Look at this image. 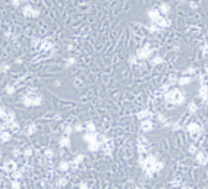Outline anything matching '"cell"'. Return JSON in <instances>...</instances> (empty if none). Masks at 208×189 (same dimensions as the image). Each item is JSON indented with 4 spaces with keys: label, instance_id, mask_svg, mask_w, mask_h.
<instances>
[{
    "label": "cell",
    "instance_id": "obj_34",
    "mask_svg": "<svg viewBox=\"0 0 208 189\" xmlns=\"http://www.w3.org/2000/svg\"><path fill=\"white\" fill-rule=\"evenodd\" d=\"M53 155H54V151H53L51 148H47V150H44V157H45L47 160H51V158H53Z\"/></svg>",
    "mask_w": 208,
    "mask_h": 189
},
{
    "label": "cell",
    "instance_id": "obj_3",
    "mask_svg": "<svg viewBox=\"0 0 208 189\" xmlns=\"http://www.w3.org/2000/svg\"><path fill=\"white\" fill-rule=\"evenodd\" d=\"M185 129L188 131V133L192 136V139L196 142L201 136H202V133H204V129H202V126L198 123V122H189L186 126H185Z\"/></svg>",
    "mask_w": 208,
    "mask_h": 189
},
{
    "label": "cell",
    "instance_id": "obj_13",
    "mask_svg": "<svg viewBox=\"0 0 208 189\" xmlns=\"http://www.w3.org/2000/svg\"><path fill=\"white\" fill-rule=\"evenodd\" d=\"M192 82H194V78H192V76H188V75H182V76H179V79H177V84H179L180 87L191 85Z\"/></svg>",
    "mask_w": 208,
    "mask_h": 189
},
{
    "label": "cell",
    "instance_id": "obj_58",
    "mask_svg": "<svg viewBox=\"0 0 208 189\" xmlns=\"http://www.w3.org/2000/svg\"><path fill=\"white\" fill-rule=\"evenodd\" d=\"M158 189H164V188H158Z\"/></svg>",
    "mask_w": 208,
    "mask_h": 189
},
{
    "label": "cell",
    "instance_id": "obj_50",
    "mask_svg": "<svg viewBox=\"0 0 208 189\" xmlns=\"http://www.w3.org/2000/svg\"><path fill=\"white\" fill-rule=\"evenodd\" d=\"M21 1H22V0H10V3H12L15 7H18V6L21 4Z\"/></svg>",
    "mask_w": 208,
    "mask_h": 189
},
{
    "label": "cell",
    "instance_id": "obj_5",
    "mask_svg": "<svg viewBox=\"0 0 208 189\" xmlns=\"http://www.w3.org/2000/svg\"><path fill=\"white\" fill-rule=\"evenodd\" d=\"M22 15H24L25 18H37V16L40 15V10L35 9L34 6H31V4H25V6L22 7Z\"/></svg>",
    "mask_w": 208,
    "mask_h": 189
},
{
    "label": "cell",
    "instance_id": "obj_17",
    "mask_svg": "<svg viewBox=\"0 0 208 189\" xmlns=\"http://www.w3.org/2000/svg\"><path fill=\"white\" fill-rule=\"evenodd\" d=\"M59 147H60V148H71V136L63 135V136L59 139Z\"/></svg>",
    "mask_w": 208,
    "mask_h": 189
},
{
    "label": "cell",
    "instance_id": "obj_26",
    "mask_svg": "<svg viewBox=\"0 0 208 189\" xmlns=\"http://www.w3.org/2000/svg\"><path fill=\"white\" fill-rule=\"evenodd\" d=\"M158 10H160V13H161V15H164V16H166L167 13L170 12V4H168V3H161V4H160V7H158Z\"/></svg>",
    "mask_w": 208,
    "mask_h": 189
},
{
    "label": "cell",
    "instance_id": "obj_57",
    "mask_svg": "<svg viewBox=\"0 0 208 189\" xmlns=\"http://www.w3.org/2000/svg\"><path fill=\"white\" fill-rule=\"evenodd\" d=\"M133 189H141V188H133Z\"/></svg>",
    "mask_w": 208,
    "mask_h": 189
},
{
    "label": "cell",
    "instance_id": "obj_42",
    "mask_svg": "<svg viewBox=\"0 0 208 189\" xmlns=\"http://www.w3.org/2000/svg\"><path fill=\"white\" fill-rule=\"evenodd\" d=\"M138 57H136V54H133V56H130L129 57V65H132V66H135V65H138Z\"/></svg>",
    "mask_w": 208,
    "mask_h": 189
},
{
    "label": "cell",
    "instance_id": "obj_53",
    "mask_svg": "<svg viewBox=\"0 0 208 189\" xmlns=\"http://www.w3.org/2000/svg\"><path fill=\"white\" fill-rule=\"evenodd\" d=\"M179 189H191V188H189L188 185H182V186H180V188H179Z\"/></svg>",
    "mask_w": 208,
    "mask_h": 189
},
{
    "label": "cell",
    "instance_id": "obj_8",
    "mask_svg": "<svg viewBox=\"0 0 208 189\" xmlns=\"http://www.w3.org/2000/svg\"><path fill=\"white\" fill-rule=\"evenodd\" d=\"M138 152L139 154H147L148 152V139L145 136L138 138Z\"/></svg>",
    "mask_w": 208,
    "mask_h": 189
},
{
    "label": "cell",
    "instance_id": "obj_37",
    "mask_svg": "<svg viewBox=\"0 0 208 189\" xmlns=\"http://www.w3.org/2000/svg\"><path fill=\"white\" fill-rule=\"evenodd\" d=\"M170 186H173V188H180V186H182L180 179H173V180H170Z\"/></svg>",
    "mask_w": 208,
    "mask_h": 189
},
{
    "label": "cell",
    "instance_id": "obj_28",
    "mask_svg": "<svg viewBox=\"0 0 208 189\" xmlns=\"http://www.w3.org/2000/svg\"><path fill=\"white\" fill-rule=\"evenodd\" d=\"M150 63H151V66H158V65L163 63V57H161V56H154V57L150 60Z\"/></svg>",
    "mask_w": 208,
    "mask_h": 189
},
{
    "label": "cell",
    "instance_id": "obj_2",
    "mask_svg": "<svg viewBox=\"0 0 208 189\" xmlns=\"http://www.w3.org/2000/svg\"><path fill=\"white\" fill-rule=\"evenodd\" d=\"M34 92H35V89H30V92L22 97V104L25 107H32V106L38 107V106H41L42 97L40 94H34Z\"/></svg>",
    "mask_w": 208,
    "mask_h": 189
},
{
    "label": "cell",
    "instance_id": "obj_1",
    "mask_svg": "<svg viewBox=\"0 0 208 189\" xmlns=\"http://www.w3.org/2000/svg\"><path fill=\"white\" fill-rule=\"evenodd\" d=\"M185 98H186V94L177 88L174 89H170L164 94V101L167 104H171V106H176V104H183L185 103Z\"/></svg>",
    "mask_w": 208,
    "mask_h": 189
},
{
    "label": "cell",
    "instance_id": "obj_48",
    "mask_svg": "<svg viewBox=\"0 0 208 189\" xmlns=\"http://www.w3.org/2000/svg\"><path fill=\"white\" fill-rule=\"evenodd\" d=\"M148 30H150V32H157V31H160V28L154 24V25H151V27H148Z\"/></svg>",
    "mask_w": 208,
    "mask_h": 189
},
{
    "label": "cell",
    "instance_id": "obj_59",
    "mask_svg": "<svg viewBox=\"0 0 208 189\" xmlns=\"http://www.w3.org/2000/svg\"><path fill=\"white\" fill-rule=\"evenodd\" d=\"M207 107H208V101H207Z\"/></svg>",
    "mask_w": 208,
    "mask_h": 189
},
{
    "label": "cell",
    "instance_id": "obj_24",
    "mask_svg": "<svg viewBox=\"0 0 208 189\" xmlns=\"http://www.w3.org/2000/svg\"><path fill=\"white\" fill-rule=\"evenodd\" d=\"M68 182H69V177H66V176L57 177V180H56V186H57V188H63V186L68 185Z\"/></svg>",
    "mask_w": 208,
    "mask_h": 189
},
{
    "label": "cell",
    "instance_id": "obj_29",
    "mask_svg": "<svg viewBox=\"0 0 208 189\" xmlns=\"http://www.w3.org/2000/svg\"><path fill=\"white\" fill-rule=\"evenodd\" d=\"M22 175H24V172H22L21 169H18V170H15V172L12 173V177H13L15 180H21V177H22Z\"/></svg>",
    "mask_w": 208,
    "mask_h": 189
},
{
    "label": "cell",
    "instance_id": "obj_9",
    "mask_svg": "<svg viewBox=\"0 0 208 189\" xmlns=\"http://www.w3.org/2000/svg\"><path fill=\"white\" fill-rule=\"evenodd\" d=\"M153 129H154V123H153L151 119H144V120H141V131H144V132H151Z\"/></svg>",
    "mask_w": 208,
    "mask_h": 189
},
{
    "label": "cell",
    "instance_id": "obj_45",
    "mask_svg": "<svg viewBox=\"0 0 208 189\" xmlns=\"http://www.w3.org/2000/svg\"><path fill=\"white\" fill-rule=\"evenodd\" d=\"M75 63H76V59H75V57H69V59H68V62H66V65H65V66H66V68H69V66H73V65H75Z\"/></svg>",
    "mask_w": 208,
    "mask_h": 189
},
{
    "label": "cell",
    "instance_id": "obj_4",
    "mask_svg": "<svg viewBox=\"0 0 208 189\" xmlns=\"http://www.w3.org/2000/svg\"><path fill=\"white\" fill-rule=\"evenodd\" d=\"M153 53H154V48L147 44V45H144V47H141V48L136 50V57H138L139 60H147V59L151 57Z\"/></svg>",
    "mask_w": 208,
    "mask_h": 189
},
{
    "label": "cell",
    "instance_id": "obj_47",
    "mask_svg": "<svg viewBox=\"0 0 208 189\" xmlns=\"http://www.w3.org/2000/svg\"><path fill=\"white\" fill-rule=\"evenodd\" d=\"M189 6H191L192 9H196V7L199 6V1H198V0H192V1L189 3Z\"/></svg>",
    "mask_w": 208,
    "mask_h": 189
},
{
    "label": "cell",
    "instance_id": "obj_23",
    "mask_svg": "<svg viewBox=\"0 0 208 189\" xmlns=\"http://www.w3.org/2000/svg\"><path fill=\"white\" fill-rule=\"evenodd\" d=\"M12 138V132L10 131H3L0 133V142H9Z\"/></svg>",
    "mask_w": 208,
    "mask_h": 189
},
{
    "label": "cell",
    "instance_id": "obj_51",
    "mask_svg": "<svg viewBox=\"0 0 208 189\" xmlns=\"http://www.w3.org/2000/svg\"><path fill=\"white\" fill-rule=\"evenodd\" d=\"M9 68H10L9 65H1V74L6 72V71H9Z\"/></svg>",
    "mask_w": 208,
    "mask_h": 189
},
{
    "label": "cell",
    "instance_id": "obj_15",
    "mask_svg": "<svg viewBox=\"0 0 208 189\" xmlns=\"http://www.w3.org/2000/svg\"><path fill=\"white\" fill-rule=\"evenodd\" d=\"M71 169H72V163H71V161H65V160L60 161L59 166H57V170H59V172H63V173L69 172Z\"/></svg>",
    "mask_w": 208,
    "mask_h": 189
},
{
    "label": "cell",
    "instance_id": "obj_27",
    "mask_svg": "<svg viewBox=\"0 0 208 189\" xmlns=\"http://www.w3.org/2000/svg\"><path fill=\"white\" fill-rule=\"evenodd\" d=\"M196 112H198V106H196V103H195V101H191V103L188 104V113L195 114Z\"/></svg>",
    "mask_w": 208,
    "mask_h": 189
},
{
    "label": "cell",
    "instance_id": "obj_10",
    "mask_svg": "<svg viewBox=\"0 0 208 189\" xmlns=\"http://www.w3.org/2000/svg\"><path fill=\"white\" fill-rule=\"evenodd\" d=\"M198 95L202 101H208V84H201L199 87V91H198Z\"/></svg>",
    "mask_w": 208,
    "mask_h": 189
},
{
    "label": "cell",
    "instance_id": "obj_12",
    "mask_svg": "<svg viewBox=\"0 0 208 189\" xmlns=\"http://www.w3.org/2000/svg\"><path fill=\"white\" fill-rule=\"evenodd\" d=\"M53 43L51 41H48V40H42L41 44H40V47H38V51H42V53H45V51H50V50H53Z\"/></svg>",
    "mask_w": 208,
    "mask_h": 189
},
{
    "label": "cell",
    "instance_id": "obj_19",
    "mask_svg": "<svg viewBox=\"0 0 208 189\" xmlns=\"http://www.w3.org/2000/svg\"><path fill=\"white\" fill-rule=\"evenodd\" d=\"M35 131H37V125L32 122V123H30L27 128H25V131H24V133L27 135V136H32L34 133H35Z\"/></svg>",
    "mask_w": 208,
    "mask_h": 189
},
{
    "label": "cell",
    "instance_id": "obj_31",
    "mask_svg": "<svg viewBox=\"0 0 208 189\" xmlns=\"http://www.w3.org/2000/svg\"><path fill=\"white\" fill-rule=\"evenodd\" d=\"M183 75H188V76H191V75H194V74H196V69L194 68V66H189L188 69H185L183 72H182Z\"/></svg>",
    "mask_w": 208,
    "mask_h": 189
},
{
    "label": "cell",
    "instance_id": "obj_33",
    "mask_svg": "<svg viewBox=\"0 0 208 189\" xmlns=\"http://www.w3.org/2000/svg\"><path fill=\"white\" fill-rule=\"evenodd\" d=\"M22 154H24V157H25V158H30V157H31V155L34 154V150H32V147H28V148H25Z\"/></svg>",
    "mask_w": 208,
    "mask_h": 189
},
{
    "label": "cell",
    "instance_id": "obj_7",
    "mask_svg": "<svg viewBox=\"0 0 208 189\" xmlns=\"http://www.w3.org/2000/svg\"><path fill=\"white\" fill-rule=\"evenodd\" d=\"M194 158H195V161L199 166H205L208 163V154H205L204 151H199V150L194 154Z\"/></svg>",
    "mask_w": 208,
    "mask_h": 189
},
{
    "label": "cell",
    "instance_id": "obj_30",
    "mask_svg": "<svg viewBox=\"0 0 208 189\" xmlns=\"http://www.w3.org/2000/svg\"><path fill=\"white\" fill-rule=\"evenodd\" d=\"M4 91H6L7 95H13V94L16 92V87H15V85H7Z\"/></svg>",
    "mask_w": 208,
    "mask_h": 189
},
{
    "label": "cell",
    "instance_id": "obj_54",
    "mask_svg": "<svg viewBox=\"0 0 208 189\" xmlns=\"http://www.w3.org/2000/svg\"><path fill=\"white\" fill-rule=\"evenodd\" d=\"M205 74L208 75V63H205Z\"/></svg>",
    "mask_w": 208,
    "mask_h": 189
},
{
    "label": "cell",
    "instance_id": "obj_11",
    "mask_svg": "<svg viewBox=\"0 0 208 189\" xmlns=\"http://www.w3.org/2000/svg\"><path fill=\"white\" fill-rule=\"evenodd\" d=\"M98 132H85L83 133V141L86 142V144H89V142H94V141H98Z\"/></svg>",
    "mask_w": 208,
    "mask_h": 189
},
{
    "label": "cell",
    "instance_id": "obj_21",
    "mask_svg": "<svg viewBox=\"0 0 208 189\" xmlns=\"http://www.w3.org/2000/svg\"><path fill=\"white\" fill-rule=\"evenodd\" d=\"M101 142L100 141H94V142H89L88 144V151H92V152H95V151H98V150H101Z\"/></svg>",
    "mask_w": 208,
    "mask_h": 189
},
{
    "label": "cell",
    "instance_id": "obj_38",
    "mask_svg": "<svg viewBox=\"0 0 208 189\" xmlns=\"http://www.w3.org/2000/svg\"><path fill=\"white\" fill-rule=\"evenodd\" d=\"M177 79H179V78H177V76H176V75H170V78H168V81H167V84H168V85L171 87V85H174V84H177Z\"/></svg>",
    "mask_w": 208,
    "mask_h": 189
},
{
    "label": "cell",
    "instance_id": "obj_6",
    "mask_svg": "<svg viewBox=\"0 0 208 189\" xmlns=\"http://www.w3.org/2000/svg\"><path fill=\"white\" fill-rule=\"evenodd\" d=\"M1 170L4 173H7V175H12L15 170H18V164H16L15 160H6L3 163V166H1Z\"/></svg>",
    "mask_w": 208,
    "mask_h": 189
},
{
    "label": "cell",
    "instance_id": "obj_60",
    "mask_svg": "<svg viewBox=\"0 0 208 189\" xmlns=\"http://www.w3.org/2000/svg\"><path fill=\"white\" fill-rule=\"evenodd\" d=\"M207 145H208V141H207Z\"/></svg>",
    "mask_w": 208,
    "mask_h": 189
},
{
    "label": "cell",
    "instance_id": "obj_44",
    "mask_svg": "<svg viewBox=\"0 0 208 189\" xmlns=\"http://www.w3.org/2000/svg\"><path fill=\"white\" fill-rule=\"evenodd\" d=\"M201 53H202V56L204 57H208V44H202V47H201Z\"/></svg>",
    "mask_w": 208,
    "mask_h": 189
},
{
    "label": "cell",
    "instance_id": "obj_25",
    "mask_svg": "<svg viewBox=\"0 0 208 189\" xmlns=\"http://www.w3.org/2000/svg\"><path fill=\"white\" fill-rule=\"evenodd\" d=\"M83 126H85V131L86 132H97V126H95V123L92 120H88Z\"/></svg>",
    "mask_w": 208,
    "mask_h": 189
},
{
    "label": "cell",
    "instance_id": "obj_18",
    "mask_svg": "<svg viewBox=\"0 0 208 189\" xmlns=\"http://www.w3.org/2000/svg\"><path fill=\"white\" fill-rule=\"evenodd\" d=\"M160 16H163V15L160 13V10H158V9H151V10H148V18H150L153 22H155Z\"/></svg>",
    "mask_w": 208,
    "mask_h": 189
},
{
    "label": "cell",
    "instance_id": "obj_36",
    "mask_svg": "<svg viewBox=\"0 0 208 189\" xmlns=\"http://www.w3.org/2000/svg\"><path fill=\"white\" fill-rule=\"evenodd\" d=\"M7 112H9V110H7L4 106H0V119H1V120H4V119H6Z\"/></svg>",
    "mask_w": 208,
    "mask_h": 189
},
{
    "label": "cell",
    "instance_id": "obj_52",
    "mask_svg": "<svg viewBox=\"0 0 208 189\" xmlns=\"http://www.w3.org/2000/svg\"><path fill=\"white\" fill-rule=\"evenodd\" d=\"M18 155H19V150H18V148H15V150H13V157L16 158Z\"/></svg>",
    "mask_w": 208,
    "mask_h": 189
},
{
    "label": "cell",
    "instance_id": "obj_55",
    "mask_svg": "<svg viewBox=\"0 0 208 189\" xmlns=\"http://www.w3.org/2000/svg\"><path fill=\"white\" fill-rule=\"evenodd\" d=\"M0 74H1V63H0Z\"/></svg>",
    "mask_w": 208,
    "mask_h": 189
},
{
    "label": "cell",
    "instance_id": "obj_20",
    "mask_svg": "<svg viewBox=\"0 0 208 189\" xmlns=\"http://www.w3.org/2000/svg\"><path fill=\"white\" fill-rule=\"evenodd\" d=\"M83 158H85L83 154H76V155L73 157V160L71 161V163H72V169H76V167L83 161Z\"/></svg>",
    "mask_w": 208,
    "mask_h": 189
},
{
    "label": "cell",
    "instance_id": "obj_22",
    "mask_svg": "<svg viewBox=\"0 0 208 189\" xmlns=\"http://www.w3.org/2000/svg\"><path fill=\"white\" fill-rule=\"evenodd\" d=\"M62 131H63V135L71 136V135L73 133V126H72L71 123H65V125L62 126Z\"/></svg>",
    "mask_w": 208,
    "mask_h": 189
},
{
    "label": "cell",
    "instance_id": "obj_39",
    "mask_svg": "<svg viewBox=\"0 0 208 189\" xmlns=\"http://www.w3.org/2000/svg\"><path fill=\"white\" fill-rule=\"evenodd\" d=\"M82 131H85V126H83L82 123H76L75 126H73V132H82Z\"/></svg>",
    "mask_w": 208,
    "mask_h": 189
},
{
    "label": "cell",
    "instance_id": "obj_40",
    "mask_svg": "<svg viewBox=\"0 0 208 189\" xmlns=\"http://www.w3.org/2000/svg\"><path fill=\"white\" fill-rule=\"evenodd\" d=\"M188 151H189V154H195V152L198 151V145H196V142L191 144V145H189V148H188Z\"/></svg>",
    "mask_w": 208,
    "mask_h": 189
},
{
    "label": "cell",
    "instance_id": "obj_56",
    "mask_svg": "<svg viewBox=\"0 0 208 189\" xmlns=\"http://www.w3.org/2000/svg\"><path fill=\"white\" fill-rule=\"evenodd\" d=\"M22 1H30V0H22Z\"/></svg>",
    "mask_w": 208,
    "mask_h": 189
},
{
    "label": "cell",
    "instance_id": "obj_16",
    "mask_svg": "<svg viewBox=\"0 0 208 189\" xmlns=\"http://www.w3.org/2000/svg\"><path fill=\"white\" fill-rule=\"evenodd\" d=\"M153 116H154V113H153L151 110H148V109H144V110H141V112L136 113V117L141 119V120H144V119H151Z\"/></svg>",
    "mask_w": 208,
    "mask_h": 189
},
{
    "label": "cell",
    "instance_id": "obj_49",
    "mask_svg": "<svg viewBox=\"0 0 208 189\" xmlns=\"http://www.w3.org/2000/svg\"><path fill=\"white\" fill-rule=\"evenodd\" d=\"M79 189H88V183H86L85 180H82V182L79 183Z\"/></svg>",
    "mask_w": 208,
    "mask_h": 189
},
{
    "label": "cell",
    "instance_id": "obj_14",
    "mask_svg": "<svg viewBox=\"0 0 208 189\" xmlns=\"http://www.w3.org/2000/svg\"><path fill=\"white\" fill-rule=\"evenodd\" d=\"M154 24H155L158 28H168V27L171 25V22H170L167 18H164V16H160V18H158Z\"/></svg>",
    "mask_w": 208,
    "mask_h": 189
},
{
    "label": "cell",
    "instance_id": "obj_43",
    "mask_svg": "<svg viewBox=\"0 0 208 189\" xmlns=\"http://www.w3.org/2000/svg\"><path fill=\"white\" fill-rule=\"evenodd\" d=\"M10 188H12V189H21V182L13 179V180L10 182Z\"/></svg>",
    "mask_w": 208,
    "mask_h": 189
},
{
    "label": "cell",
    "instance_id": "obj_46",
    "mask_svg": "<svg viewBox=\"0 0 208 189\" xmlns=\"http://www.w3.org/2000/svg\"><path fill=\"white\" fill-rule=\"evenodd\" d=\"M157 119H158V122H160V123H163V125L167 122V117L164 116V114H161V113L157 114Z\"/></svg>",
    "mask_w": 208,
    "mask_h": 189
},
{
    "label": "cell",
    "instance_id": "obj_41",
    "mask_svg": "<svg viewBox=\"0 0 208 189\" xmlns=\"http://www.w3.org/2000/svg\"><path fill=\"white\" fill-rule=\"evenodd\" d=\"M41 41H42V40H40V38H32L31 44H32V47H34V48H37V50H38V47H40Z\"/></svg>",
    "mask_w": 208,
    "mask_h": 189
},
{
    "label": "cell",
    "instance_id": "obj_32",
    "mask_svg": "<svg viewBox=\"0 0 208 189\" xmlns=\"http://www.w3.org/2000/svg\"><path fill=\"white\" fill-rule=\"evenodd\" d=\"M163 169H164V163H163V161H157V163L154 164V170H155V173L161 172Z\"/></svg>",
    "mask_w": 208,
    "mask_h": 189
},
{
    "label": "cell",
    "instance_id": "obj_35",
    "mask_svg": "<svg viewBox=\"0 0 208 189\" xmlns=\"http://www.w3.org/2000/svg\"><path fill=\"white\" fill-rule=\"evenodd\" d=\"M9 131H10V132H19V123L15 120V122L9 126Z\"/></svg>",
    "mask_w": 208,
    "mask_h": 189
}]
</instances>
